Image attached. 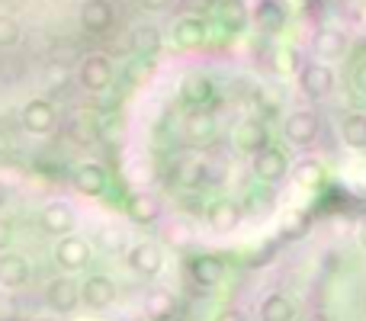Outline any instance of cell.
<instances>
[{
	"mask_svg": "<svg viewBox=\"0 0 366 321\" xmlns=\"http://www.w3.org/2000/svg\"><path fill=\"white\" fill-rule=\"evenodd\" d=\"M180 283L174 245L142 215L0 164V321H161Z\"/></svg>",
	"mask_w": 366,
	"mask_h": 321,
	"instance_id": "2",
	"label": "cell"
},
{
	"mask_svg": "<svg viewBox=\"0 0 366 321\" xmlns=\"http://www.w3.org/2000/svg\"><path fill=\"white\" fill-rule=\"evenodd\" d=\"M322 145L296 74L247 45H183L135 81L119 116V174L174 247L244 238L280 212Z\"/></svg>",
	"mask_w": 366,
	"mask_h": 321,
	"instance_id": "1",
	"label": "cell"
}]
</instances>
